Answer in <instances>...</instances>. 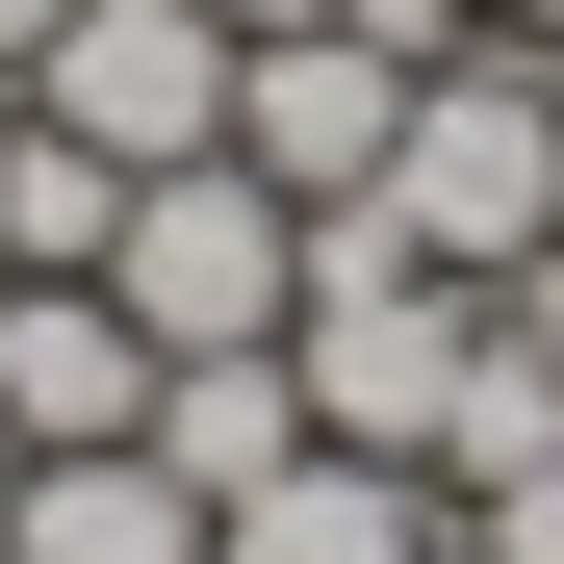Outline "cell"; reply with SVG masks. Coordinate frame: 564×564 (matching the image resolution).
Returning a JSON list of instances; mask_svg holds the SVG:
<instances>
[{
	"instance_id": "1",
	"label": "cell",
	"mask_w": 564,
	"mask_h": 564,
	"mask_svg": "<svg viewBox=\"0 0 564 564\" xmlns=\"http://www.w3.org/2000/svg\"><path fill=\"white\" fill-rule=\"evenodd\" d=\"M462 359H488V282H436L386 206H308V308H282V386H308V436H359V462H436Z\"/></svg>"
},
{
	"instance_id": "2",
	"label": "cell",
	"mask_w": 564,
	"mask_h": 564,
	"mask_svg": "<svg viewBox=\"0 0 564 564\" xmlns=\"http://www.w3.org/2000/svg\"><path fill=\"white\" fill-rule=\"evenodd\" d=\"M359 206H386V231L436 257V282H513V257L564 231V104H539V52H513V26H488V52H436Z\"/></svg>"
},
{
	"instance_id": "3",
	"label": "cell",
	"mask_w": 564,
	"mask_h": 564,
	"mask_svg": "<svg viewBox=\"0 0 564 564\" xmlns=\"http://www.w3.org/2000/svg\"><path fill=\"white\" fill-rule=\"evenodd\" d=\"M104 308H129L154 359H257L282 308H308V206H282L257 154H180V180H129V231H104Z\"/></svg>"
},
{
	"instance_id": "4",
	"label": "cell",
	"mask_w": 564,
	"mask_h": 564,
	"mask_svg": "<svg viewBox=\"0 0 564 564\" xmlns=\"http://www.w3.org/2000/svg\"><path fill=\"white\" fill-rule=\"evenodd\" d=\"M0 104H52L104 180H180V154H231V0H77Z\"/></svg>"
},
{
	"instance_id": "5",
	"label": "cell",
	"mask_w": 564,
	"mask_h": 564,
	"mask_svg": "<svg viewBox=\"0 0 564 564\" xmlns=\"http://www.w3.org/2000/svg\"><path fill=\"white\" fill-rule=\"evenodd\" d=\"M386 129H411V77L359 52V26H231V154L282 180V206H359Z\"/></svg>"
},
{
	"instance_id": "6",
	"label": "cell",
	"mask_w": 564,
	"mask_h": 564,
	"mask_svg": "<svg viewBox=\"0 0 564 564\" xmlns=\"http://www.w3.org/2000/svg\"><path fill=\"white\" fill-rule=\"evenodd\" d=\"M154 411V334L104 308V282H0V436H26V462H104Z\"/></svg>"
},
{
	"instance_id": "7",
	"label": "cell",
	"mask_w": 564,
	"mask_h": 564,
	"mask_svg": "<svg viewBox=\"0 0 564 564\" xmlns=\"http://www.w3.org/2000/svg\"><path fill=\"white\" fill-rule=\"evenodd\" d=\"M436 513H462L436 462H359V436H308L282 488H231V513H206V564H411Z\"/></svg>"
},
{
	"instance_id": "8",
	"label": "cell",
	"mask_w": 564,
	"mask_h": 564,
	"mask_svg": "<svg viewBox=\"0 0 564 564\" xmlns=\"http://www.w3.org/2000/svg\"><path fill=\"white\" fill-rule=\"evenodd\" d=\"M0 564H206V488H180L154 436H104V462H26V488H0Z\"/></svg>"
},
{
	"instance_id": "9",
	"label": "cell",
	"mask_w": 564,
	"mask_h": 564,
	"mask_svg": "<svg viewBox=\"0 0 564 564\" xmlns=\"http://www.w3.org/2000/svg\"><path fill=\"white\" fill-rule=\"evenodd\" d=\"M129 436L231 513V488H282V462H308V386H282V334H257V359H154V411H129Z\"/></svg>"
},
{
	"instance_id": "10",
	"label": "cell",
	"mask_w": 564,
	"mask_h": 564,
	"mask_svg": "<svg viewBox=\"0 0 564 564\" xmlns=\"http://www.w3.org/2000/svg\"><path fill=\"white\" fill-rule=\"evenodd\" d=\"M104 231H129V180L77 154L52 104H0V282H104Z\"/></svg>"
},
{
	"instance_id": "11",
	"label": "cell",
	"mask_w": 564,
	"mask_h": 564,
	"mask_svg": "<svg viewBox=\"0 0 564 564\" xmlns=\"http://www.w3.org/2000/svg\"><path fill=\"white\" fill-rule=\"evenodd\" d=\"M308 26H359L386 77H436V52H488V0H308Z\"/></svg>"
},
{
	"instance_id": "12",
	"label": "cell",
	"mask_w": 564,
	"mask_h": 564,
	"mask_svg": "<svg viewBox=\"0 0 564 564\" xmlns=\"http://www.w3.org/2000/svg\"><path fill=\"white\" fill-rule=\"evenodd\" d=\"M462 539H488V564H564V436L513 462V488H462Z\"/></svg>"
},
{
	"instance_id": "13",
	"label": "cell",
	"mask_w": 564,
	"mask_h": 564,
	"mask_svg": "<svg viewBox=\"0 0 564 564\" xmlns=\"http://www.w3.org/2000/svg\"><path fill=\"white\" fill-rule=\"evenodd\" d=\"M488 334H513V359H539V386H564V231H539V257L488 282Z\"/></svg>"
},
{
	"instance_id": "14",
	"label": "cell",
	"mask_w": 564,
	"mask_h": 564,
	"mask_svg": "<svg viewBox=\"0 0 564 564\" xmlns=\"http://www.w3.org/2000/svg\"><path fill=\"white\" fill-rule=\"evenodd\" d=\"M52 26H77V0H0V77H26V52H52Z\"/></svg>"
},
{
	"instance_id": "15",
	"label": "cell",
	"mask_w": 564,
	"mask_h": 564,
	"mask_svg": "<svg viewBox=\"0 0 564 564\" xmlns=\"http://www.w3.org/2000/svg\"><path fill=\"white\" fill-rule=\"evenodd\" d=\"M411 564H488V539H462V513H436V539H411Z\"/></svg>"
},
{
	"instance_id": "16",
	"label": "cell",
	"mask_w": 564,
	"mask_h": 564,
	"mask_svg": "<svg viewBox=\"0 0 564 564\" xmlns=\"http://www.w3.org/2000/svg\"><path fill=\"white\" fill-rule=\"evenodd\" d=\"M231 26H308V0H231Z\"/></svg>"
},
{
	"instance_id": "17",
	"label": "cell",
	"mask_w": 564,
	"mask_h": 564,
	"mask_svg": "<svg viewBox=\"0 0 564 564\" xmlns=\"http://www.w3.org/2000/svg\"><path fill=\"white\" fill-rule=\"evenodd\" d=\"M0 488H26V436H0Z\"/></svg>"
},
{
	"instance_id": "18",
	"label": "cell",
	"mask_w": 564,
	"mask_h": 564,
	"mask_svg": "<svg viewBox=\"0 0 564 564\" xmlns=\"http://www.w3.org/2000/svg\"><path fill=\"white\" fill-rule=\"evenodd\" d=\"M539 104H564V52H539Z\"/></svg>"
}]
</instances>
